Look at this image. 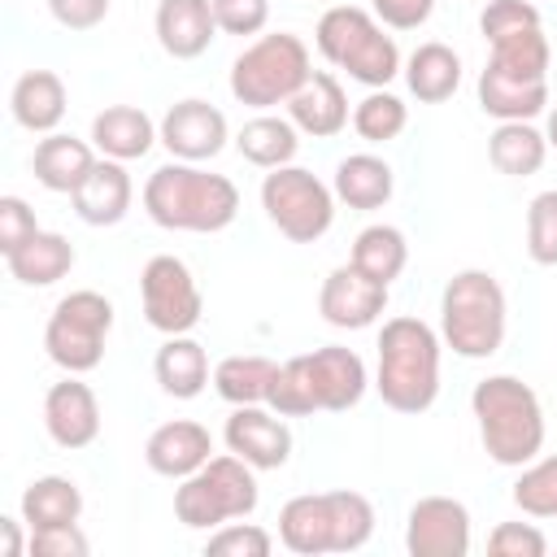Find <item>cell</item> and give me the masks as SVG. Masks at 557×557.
<instances>
[{
	"mask_svg": "<svg viewBox=\"0 0 557 557\" xmlns=\"http://www.w3.org/2000/svg\"><path fill=\"white\" fill-rule=\"evenodd\" d=\"M144 213L161 231L213 235L239 213V187L226 174H209L196 161H165L144 183Z\"/></svg>",
	"mask_w": 557,
	"mask_h": 557,
	"instance_id": "obj_1",
	"label": "cell"
},
{
	"mask_svg": "<svg viewBox=\"0 0 557 557\" xmlns=\"http://www.w3.org/2000/svg\"><path fill=\"white\" fill-rule=\"evenodd\" d=\"M374 392L396 413H426L440 396V335L422 318H387L379 331Z\"/></svg>",
	"mask_w": 557,
	"mask_h": 557,
	"instance_id": "obj_2",
	"label": "cell"
},
{
	"mask_svg": "<svg viewBox=\"0 0 557 557\" xmlns=\"http://www.w3.org/2000/svg\"><path fill=\"white\" fill-rule=\"evenodd\" d=\"M479 440L496 466H527L544 453V405L513 374H487L470 392Z\"/></svg>",
	"mask_w": 557,
	"mask_h": 557,
	"instance_id": "obj_3",
	"label": "cell"
},
{
	"mask_svg": "<svg viewBox=\"0 0 557 557\" xmlns=\"http://www.w3.org/2000/svg\"><path fill=\"white\" fill-rule=\"evenodd\" d=\"M509 326V305L505 287L496 283L492 270H457L444 283L440 296V339L466 357V361H487L500 352Z\"/></svg>",
	"mask_w": 557,
	"mask_h": 557,
	"instance_id": "obj_4",
	"label": "cell"
},
{
	"mask_svg": "<svg viewBox=\"0 0 557 557\" xmlns=\"http://www.w3.org/2000/svg\"><path fill=\"white\" fill-rule=\"evenodd\" d=\"M318 52L361 87H387L400 74V48L383 22L357 4H335L318 17Z\"/></svg>",
	"mask_w": 557,
	"mask_h": 557,
	"instance_id": "obj_5",
	"label": "cell"
},
{
	"mask_svg": "<svg viewBox=\"0 0 557 557\" xmlns=\"http://www.w3.org/2000/svg\"><path fill=\"white\" fill-rule=\"evenodd\" d=\"M261 492H257V474L244 457L226 453V457H209L196 474L178 479L174 487V518L191 531H213L222 522L248 518L257 509Z\"/></svg>",
	"mask_w": 557,
	"mask_h": 557,
	"instance_id": "obj_6",
	"label": "cell"
},
{
	"mask_svg": "<svg viewBox=\"0 0 557 557\" xmlns=\"http://www.w3.org/2000/svg\"><path fill=\"white\" fill-rule=\"evenodd\" d=\"M309 74H313V61L300 35L292 30L261 35L235 57L231 96L248 109H274V104H287L309 83Z\"/></svg>",
	"mask_w": 557,
	"mask_h": 557,
	"instance_id": "obj_7",
	"label": "cell"
},
{
	"mask_svg": "<svg viewBox=\"0 0 557 557\" xmlns=\"http://www.w3.org/2000/svg\"><path fill=\"white\" fill-rule=\"evenodd\" d=\"M113 331V300L78 287L61 296L44 326V348L65 374H87L104 361V339Z\"/></svg>",
	"mask_w": 557,
	"mask_h": 557,
	"instance_id": "obj_8",
	"label": "cell"
},
{
	"mask_svg": "<svg viewBox=\"0 0 557 557\" xmlns=\"http://www.w3.org/2000/svg\"><path fill=\"white\" fill-rule=\"evenodd\" d=\"M261 209L292 244H318L335 222V191L300 165H278L261 178Z\"/></svg>",
	"mask_w": 557,
	"mask_h": 557,
	"instance_id": "obj_9",
	"label": "cell"
},
{
	"mask_svg": "<svg viewBox=\"0 0 557 557\" xmlns=\"http://www.w3.org/2000/svg\"><path fill=\"white\" fill-rule=\"evenodd\" d=\"M139 300H144L148 326L161 331V335H187L205 313V296H200L187 261H178L174 252H161L144 265Z\"/></svg>",
	"mask_w": 557,
	"mask_h": 557,
	"instance_id": "obj_10",
	"label": "cell"
},
{
	"mask_svg": "<svg viewBox=\"0 0 557 557\" xmlns=\"http://www.w3.org/2000/svg\"><path fill=\"white\" fill-rule=\"evenodd\" d=\"M409 557H466L470 553V509L453 496H422L405 518Z\"/></svg>",
	"mask_w": 557,
	"mask_h": 557,
	"instance_id": "obj_11",
	"label": "cell"
},
{
	"mask_svg": "<svg viewBox=\"0 0 557 557\" xmlns=\"http://www.w3.org/2000/svg\"><path fill=\"white\" fill-rule=\"evenodd\" d=\"M157 131H161V144H165V152L174 161H196V165L213 161L231 139L226 113L218 104H209V100H196V96L170 104L165 117L157 122Z\"/></svg>",
	"mask_w": 557,
	"mask_h": 557,
	"instance_id": "obj_12",
	"label": "cell"
},
{
	"mask_svg": "<svg viewBox=\"0 0 557 557\" xmlns=\"http://www.w3.org/2000/svg\"><path fill=\"white\" fill-rule=\"evenodd\" d=\"M387 309V283H374L366 278L357 265H335L326 278H322V292H318V313L326 326H339V331H366L383 318Z\"/></svg>",
	"mask_w": 557,
	"mask_h": 557,
	"instance_id": "obj_13",
	"label": "cell"
},
{
	"mask_svg": "<svg viewBox=\"0 0 557 557\" xmlns=\"http://www.w3.org/2000/svg\"><path fill=\"white\" fill-rule=\"evenodd\" d=\"M222 440L252 470H278L292 457V431L283 413L274 418V409H261V405H235L222 426Z\"/></svg>",
	"mask_w": 557,
	"mask_h": 557,
	"instance_id": "obj_14",
	"label": "cell"
},
{
	"mask_svg": "<svg viewBox=\"0 0 557 557\" xmlns=\"http://www.w3.org/2000/svg\"><path fill=\"white\" fill-rule=\"evenodd\" d=\"M300 357H305V370H309V383H313V396H318L322 413H348L352 405H361V396L370 387V374H366V361L352 348L326 344V348H313V352H300Z\"/></svg>",
	"mask_w": 557,
	"mask_h": 557,
	"instance_id": "obj_15",
	"label": "cell"
},
{
	"mask_svg": "<svg viewBox=\"0 0 557 557\" xmlns=\"http://www.w3.org/2000/svg\"><path fill=\"white\" fill-rule=\"evenodd\" d=\"M44 426L52 435L57 448H87L96 435H100V405H96V392L78 379V374H65L61 383L48 387L44 396Z\"/></svg>",
	"mask_w": 557,
	"mask_h": 557,
	"instance_id": "obj_16",
	"label": "cell"
},
{
	"mask_svg": "<svg viewBox=\"0 0 557 557\" xmlns=\"http://www.w3.org/2000/svg\"><path fill=\"white\" fill-rule=\"evenodd\" d=\"M213 457V435L209 426L191 422V418H174V422H161L148 444H144V461L152 474L161 479H187L196 474L205 461Z\"/></svg>",
	"mask_w": 557,
	"mask_h": 557,
	"instance_id": "obj_17",
	"label": "cell"
},
{
	"mask_svg": "<svg viewBox=\"0 0 557 557\" xmlns=\"http://www.w3.org/2000/svg\"><path fill=\"white\" fill-rule=\"evenodd\" d=\"M70 200H74V213L87 226H117L131 213V200H135V183L126 174V161L100 157Z\"/></svg>",
	"mask_w": 557,
	"mask_h": 557,
	"instance_id": "obj_18",
	"label": "cell"
},
{
	"mask_svg": "<svg viewBox=\"0 0 557 557\" xmlns=\"http://www.w3.org/2000/svg\"><path fill=\"white\" fill-rule=\"evenodd\" d=\"M152 26H157V44L174 61H196L218 39L213 0H161Z\"/></svg>",
	"mask_w": 557,
	"mask_h": 557,
	"instance_id": "obj_19",
	"label": "cell"
},
{
	"mask_svg": "<svg viewBox=\"0 0 557 557\" xmlns=\"http://www.w3.org/2000/svg\"><path fill=\"white\" fill-rule=\"evenodd\" d=\"M287 117H292L296 131L309 135V139H331V135H339V131L348 126V96H344L339 78L326 74V70H313L309 83L287 100Z\"/></svg>",
	"mask_w": 557,
	"mask_h": 557,
	"instance_id": "obj_20",
	"label": "cell"
},
{
	"mask_svg": "<svg viewBox=\"0 0 557 557\" xmlns=\"http://www.w3.org/2000/svg\"><path fill=\"white\" fill-rule=\"evenodd\" d=\"M479 109L496 122H531L548 109V78H518L483 65L479 74Z\"/></svg>",
	"mask_w": 557,
	"mask_h": 557,
	"instance_id": "obj_21",
	"label": "cell"
},
{
	"mask_svg": "<svg viewBox=\"0 0 557 557\" xmlns=\"http://www.w3.org/2000/svg\"><path fill=\"white\" fill-rule=\"evenodd\" d=\"M91 144L100 157H113V161H139L148 157L152 144H161V131L157 122L135 109V104H109L91 117Z\"/></svg>",
	"mask_w": 557,
	"mask_h": 557,
	"instance_id": "obj_22",
	"label": "cell"
},
{
	"mask_svg": "<svg viewBox=\"0 0 557 557\" xmlns=\"http://www.w3.org/2000/svg\"><path fill=\"white\" fill-rule=\"evenodd\" d=\"M278 540H283V548L296 553V557H322V553H335L331 496H326V492L292 496V500L278 509Z\"/></svg>",
	"mask_w": 557,
	"mask_h": 557,
	"instance_id": "obj_23",
	"label": "cell"
},
{
	"mask_svg": "<svg viewBox=\"0 0 557 557\" xmlns=\"http://www.w3.org/2000/svg\"><path fill=\"white\" fill-rule=\"evenodd\" d=\"M91 165H96L91 144L87 139H74V135H61V131L44 135L35 144V157H30L35 183L48 187V191H57V196H74L78 183L91 174Z\"/></svg>",
	"mask_w": 557,
	"mask_h": 557,
	"instance_id": "obj_24",
	"label": "cell"
},
{
	"mask_svg": "<svg viewBox=\"0 0 557 557\" xmlns=\"http://www.w3.org/2000/svg\"><path fill=\"white\" fill-rule=\"evenodd\" d=\"M13 122L30 135H52L65 117V83L52 70H26L9 96Z\"/></svg>",
	"mask_w": 557,
	"mask_h": 557,
	"instance_id": "obj_25",
	"label": "cell"
},
{
	"mask_svg": "<svg viewBox=\"0 0 557 557\" xmlns=\"http://www.w3.org/2000/svg\"><path fill=\"white\" fill-rule=\"evenodd\" d=\"M331 191H335L339 205L370 213V209H383V205L392 200L396 174H392V165H387L383 157H374V152H352V157H344V161L335 165Z\"/></svg>",
	"mask_w": 557,
	"mask_h": 557,
	"instance_id": "obj_26",
	"label": "cell"
},
{
	"mask_svg": "<svg viewBox=\"0 0 557 557\" xmlns=\"http://www.w3.org/2000/svg\"><path fill=\"white\" fill-rule=\"evenodd\" d=\"M4 265L22 287H52L74 270V244L57 231H35L22 248L4 257Z\"/></svg>",
	"mask_w": 557,
	"mask_h": 557,
	"instance_id": "obj_27",
	"label": "cell"
},
{
	"mask_svg": "<svg viewBox=\"0 0 557 557\" xmlns=\"http://www.w3.org/2000/svg\"><path fill=\"white\" fill-rule=\"evenodd\" d=\"M152 374H157V383H161L165 396L191 400V396H200L205 383H209V352H205V344H196L191 335H165V344L157 348Z\"/></svg>",
	"mask_w": 557,
	"mask_h": 557,
	"instance_id": "obj_28",
	"label": "cell"
},
{
	"mask_svg": "<svg viewBox=\"0 0 557 557\" xmlns=\"http://www.w3.org/2000/svg\"><path fill=\"white\" fill-rule=\"evenodd\" d=\"M405 83L422 104H444L461 87V57L448 44H418L405 61Z\"/></svg>",
	"mask_w": 557,
	"mask_h": 557,
	"instance_id": "obj_29",
	"label": "cell"
},
{
	"mask_svg": "<svg viewBox=\"0 0 557 557\" xmlns=\"http://www.w3.org/2000/svg\"><path fill=\"white\" fill-rule=\"evenodd\" d=\"M235 148L244 161H252L257 170H278V165H292L296 148H300V131L292 117H274V113H261L252 122L239 126L235 135Z\"/></svg>",
	"mask_w": 557,
	"mask_h": 557,
	"instance_id": "obj_30",
	"label": "cell"
},
{
	"mask_svg": "<svg viewBox=\"0 0 557 557\" xmlns=\"http://www.w3.org/2000/svg\"><path fill=\"white\" fill-rule=\"evenodd\" d=\"M544 157H548V139H544V131H535L531 122H500V126L492 131V139H487V161H492L500 174H509V178H531V174H540Z\"/></svg>",
	"mask_w": 557,
	"mask_h": 557,
	"instance_id": "obj_31",
	"label": "cell"
},
{
	"mask_svg": "<svg viewBox=\"0 0 557 557\" xmlns=\"http://www.w3.org/2000/svg\"><path fill=\"white\" fill-rule=\"evenodd\" d=\"M83 513V492L65 474H44L22 492V522L30 531L39 527H70Z\"/></svg>",
	"mask_w": 557,
	"mask_h": 557,
	"instance_id": "obj_32",
	"label": "cell"
},
{
	"mask_svg": "<svg viewBox=\"0 0 557 557\" xmlns=\"http://www.w3.org/2000/svg\"><path fill=\"white\" fill-rule=\"evenodd\" d=\"M405 261H409L405 231H400V226H387V222L366 226V231L352 239V252H348V265H357L366 278L387 283V287H392V278H400Z\"/></svg>",
	"mask_w": 557,
	"mask_h": 557,
	"instance_id": "obj_33",
	"label": "cell"
},
{
	"mask_svg": "<svg viewBox=\"0 0 557 557\" xmlns=\"http://www.w3.org/2000/svg\"><path fill=\"white\" fill-rule=\"evenodd\" d=\"M274 361L270 357H226L213 366V392L226 400V405H265L270 396V379H274Z\"/></svg>",
	"mask_w": 557,
	"mask_h": 557,
	"instance_id": "obj_34",
	"label": "cell"
},
{
	"mask_svg": "<svg viewBox=\"0 0 557 557\" xmlns=\"http://www.w3.org/2000/svg\"><path fill=\"white\" fill-rule=\"evenodd\" d=\"M405 126H409V109L387 87H370V96L352 104V131L366 144H392Z\"/></svg>",
	"mask_w": 557,
	"mask_h": 557,
	"instance_id": "obj_35",
	"label": "cell"
},
{
	"mask_svg": "<svg viewBox=\"0 0 557 557\" xmlns=\"http://www.w3.org/2000/svg\"><path fill=\"white\" fill-rule=\"evenodd\" d=\"M548 61H553V48H548L544 26L492 44V57H487L492 70H505V74H518V78H548Z\"/></svg>",
	"mask_w": 557,
	"mask_h": 557,
	"instance_id": "obj_36",
	"label": "cell"
},
{
	"mask_svg": "<svg viewBox=\"0 0 557 557\" xmlns=\"http://www.w3.org/2000/svg\"><path fill=\"white\" fill-rule=\"evenodd\" d=\"M331 496V531H335V553H357L374 535V505L361 492H326Z\"/></svg>",
	"mask_w": 557,
	"mask_h": 557,
	"instance_id": "obj_37",
	"label": "cell"
},
{
	"mask_svg": "<svg viewBox=\"0 0 557 557\" xmlns=\"http://www.w3.org/2000/svg\"><path fill=\"white\" fill-rule=\"evenodd\" d=\"M265 405L283 418H309V413H322L318 409V396H313V383H309V370H305V357H287L274 379H270V396Z\"/></svg>",
	"mask_w": 557,
	"mask_h": 557,
	"instance_id": "obj_38",
	"label": "cell"
},
{
	"mask_svg": "<svg viewBox=\"0 0 557 557\" xmlns=\"http://www.w3.org/2000/svg\"><path fill=\"white\" fill-rule=\"evenodd\" d=\"M513 505L527 518H557V453L522 466V474L513 483Z\"/></svg>",
	"mask_w": 557,
	"mask_h": 557,
	"instance_id": "obj_39",
	"label": "cell"
},
{
	"mask_svg": "<svg viewBox=\"0 0 557 557\" xmlns=\"http://www.w3.org/2000/svg\"><path fill=\"white\" fill-rule=\"evenodd\" d=\"M527 257L535 265H557V187L527 205Z\"/></svg>",
	"mask_w": 557,
	"mask_h": 557,
	"instance_id": "obj_40",
	"label": "cell"
},
{
	"mask_svg": "<svg viewBox=\"0 0 557 557\" xmlns=\"http://www.w3.org/2000/svg\"><path fill=\"white\" fill-rule=\"evenodd\" d=\"M535 26H540V9L531 0H487L479 13V30L487 44H500V39L535 30Z\"/></svg>",
	"mask_w": 557,
	"mask_h": 557,
	"instance_id": "obj_41",
	"label": "cell"
},
{
	"mask_svg": "<svg viewBox=\"0 0 557 557\" xmlns=\"http://www.w3.org/2000/svg\"><path fill=\"white\" fill-rule=\"evenodd\" d=\"M270 548H274L270 531H261L252 522H239V518L213 527V535L205 540V553L209 557H270Z\"/></svg>",
	"mask_w": 557,
	"mask_h": 557,
	"instance_id": "obj_42",
	"label": "cell"
},
{
	"mask_svg": "<svg viewBox=\"0 0 557 557\" xmlns=\"http://www.w3.org/2000/svg\"><path fill=\"white\" fill-rule=\"evenodd\" d=\"M487 553L492 557H544L548 540L535 522H500L487 535Z\"/></svg>",
	"mask_w": 557,
	"mask_h": 557,
	"instance_id": "obj_43",
	"label": "cell"
},
{
	"mask_svg": "<svg viewBox=\"0 0 557 557\" xmlns=\"http://www.w3.org/2000/svg\"><path fill=\"white\" fill-rule=\"evenodd\" d=\"M222 35H261L270 22V0H213Z\"/></svg>",
	"mask_w": 557,
	"mask_h": 557,
	"instance_id": "obj_44",
	"label": "cell"
},
{
	"mask_svg": "<svg viewBox=\"0 0 557 557\" xmlns=\"http://www.w3.org/2000/svg\"><path fill=\"white\" fill-rule=\"evenodd\" d=\"M30 557H87V535L78 531V522L70 527H39L30 531Z\"/></svg>",
	"mask_w": 557,
	"mask_h": 557,
	"instance_id": "obj_45",
	"label": "cell"
},
{
	"mask_svg": "<svg viewBox=\"0 0 557 557\" xmlns=\"http://www.w3.org/2000/svg\"><path fill=\"white\" fill-rule=\"evenodd\" d=\"M35 231H39L35 209H30L22 196H4V200H0V252L9 257V252L22 248Z\"/></svg>",
	"mask_w": 557,
	"mask_h": 557,
	"instance_id": "obj_46",
	"label": "cell"
},
{
	"mask_svg": "<svg viewBox=\"0 0 557 557\" xmlns=\"http://www.w3.org/2000/svg\"><path fill=\"white\" fill-rule=\"evenodd\" d=\"M370 4L387 30H418L435 9V0H370Z\"/></svg>",
	"mask_w": 557,
	"mask_h": 557,
	"instance_id": "obj_47",
	"label": "cell"
},
{
	"mask_svg": "<svg viewBox=\"0 0 557 557\" xmlns=\"http://www.w3.org/2000/svg\"><path fill=\"white\" fill-rule=\"evenodd\" d=\"M48 13L57 17V26L65 30H91L104 22L109 0H48Z\"/></svg>",
	"mask_w": 557,
	"mask_h": 557,
	"instance_id": "obj_48",
	"label": "cell"
},
{
	"mask_svg": "<svg viewBox=\"0 0 557 557\" xmlns=\"http://www.w3.org/2000/svg\"><path fill=\"white\" fill-rule=\"evenodd\" d=\"M0 557H22V531H17V518H0Z\"/></svg>",
	"mask_w": 557,
	"mask_h": 557,
	"instance_id": "obj_49",
	"label": "cell"
},
{
	"mask_svg": "<svg viewBox=\"0 0 557 557\" xmlns=\"http://www.w3.org/2000/svg\"><path fill=\"white\" fill-rule=\"evenodd\" d=\"M544 139H548V148H557V109L548 113V131H544Z\"/></svg>",
	"mask_w": 557,
	"mask_h": 557,
	"instance_id": "obj_50",
	"label": "cell"
}]
</instances>
